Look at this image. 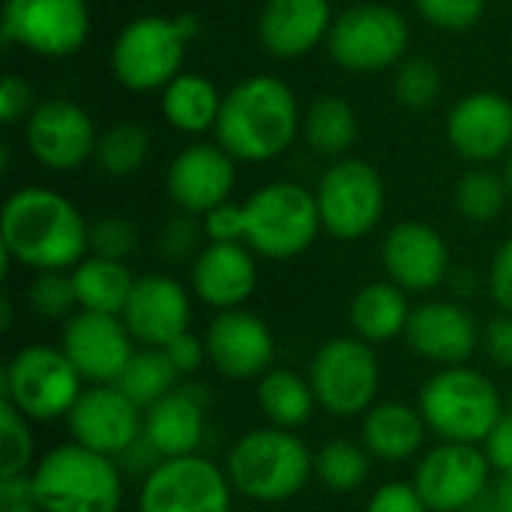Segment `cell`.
<instances>
[{
    "label": "cell",
    "mask_w": 512,
    "mask_h": 512,
    "mask_svg": "<svg viewBox=\"0 0 512 512\" xmlns=\"http://www.w3.org/2000/svg\"><path fill=\"white\" fill-rule=\"evenodd\" d=\"M489 462H492V471L495 474H510L512 471V414L507 411L501 417V423L495 426V432L489 435V441L483 444Z\"/></svg>",
    "instance_id": "obj_50"
},
{
    "label": "cell",
    "mask_w": 512,
    "mask_h": 512,
    "mask_svg": "<svg viewBox=\"0 0 512 512\" xmlns=\"http://www.w3.org/2000/svg\"><path fill=\"white\" fill-rule=\"evenodd\" d=\"M195 33V15H141L129 21L111 48L114 78L132 93L165 90L183 72L186 48Z\"/></svg>",
    "instance_id": "obj_6"
},
{
    "label": "cell",
    "mask_w": 512,
    "mask_h": 512,
    "mask_svg": "<svg viewBox=\"0 0 512 512\" xmlns=\"http://www.w3.org/2000/svg\"><path fill=\"white\" fill-rule=\"evenodd\" d=\"M246 246L267 261H288L312 249L321 228L315 192L300 183L276 180L243 201Z\"/></svg>",
    "instance_id": "obj_7"
},
{
    "label": "cell",
    "mask_w": 512,
    "mask_h": 512,
    "mask_svg": "<svg viewBox=\"0 0 512 512\" xmlns=\"http://www.w3.org/2000/svg\"><path fill=\"white\" fill-rule=\"evenodd\" d=\"M33 90L24 78L18 75H6L0 81V120L6 126L18 123V120H27L33 114Z\"/></svg>",
    "instance_id": "obj_45"
},
{
    "label": "cell",
    "mask_w": 512,
    "mask_h": 512,
    "mask_svg": "<svg viewBox=\"0 0 512 512\" xmlns=\"http://www.w3.org/2000/svg\"><path fill=\"white\" fill-rule=\"evenodd\" d=\"M69 276L78 297V309L99 312V315H123L126 300L138 279L129 273L126 261H111L99 255H87L81 264L69 270Z\"/></svg>",
    "instance_id": "obj_29"
},
{
    "label": "cell",
    "mask_w": 512,
    "mask_h": 512,
    "mask_svg": "<svg viewBox=\"0 0 512 512\" xmlns=\"http://www.w3.org/2000/svg\"><path fill=\"white\" fill-rule=\"evenodd\" d=\"M81 393L84 378L60 345H24L3 369V402L18 408L33 423L66 420Z\"/></svg>",
    "instance_id": "obj_8"
},
{
    "label": "cell",
    "mask_w": 512,
    "mask_h": 512,
    "mask_svg": "<svg viewBox=\"0 0 512 512\" xmlns=\"http://www.w3.org/2000/svg\"><path fill=\"white\" fill-rule=\"evenodd\" d=\"M123 324L132 339L144 348H168L177 336L189 333L192 324V297L168 273H144L135 279V288L123 309Z\"/></svg>",
    "instance_id": "obj_20"
},
{
    "label": "cell",
    "mask_w": 512,
    "mask_h": 512,
    "mask_svg": "<svg viewBox=\"0 0 512 512\" xmlns=\"http://www.w3.org/2000/svg\"><path fill=\"white\" fill-rule=\"evenodd\" d=\"M207 408L201 384H180L144 411V435L165 459L195 456L207 435Z\"/></svg>",
    "instance_id": "obj_25"
},
{
    "label": "cell",
    "mask_w": 512,
    "mask_h": 512,
    "mask_svg": "<svg viewBox=\"0 0 512 512\" xmlns=\"http://www.w3.org/2000/svg\"><path fill=\"white\" fill-rule=\"evenodd\" d=\"M366 512H429V507H426V501L420 498V492H417L414 483L393 480V483L378 486V489L369 495Z\"/></svg>",
    "instance_id": "obj_44"
},
{
    "label": "cell",
    "mask_w": 512,
    "mask_h": 512,
    "mask_svg": "<svg viewBox=\"0 0 512 512\" xmlns=\"http://www.w3.org/2000/svg\"><path fill=\"white\" fill-rule=\"evenodd\" d=\"M24 135L33 159L48 171H75L96 156V126L72 99H48L24 120Z\"/></svg>",
    "instance_id": "obj_17"
},
{
    "label": "cell",
    "mask_w": 512,
    "mask_h": 512,
    "mask_svg": "<svg viewBox=\"0 0 512 512\" xmlns=\"http://www.w3.org/2000/svg\"><path fill=\"white\" fill-rule=\"evenodd\" d=\"M417 12L438 30H471L483 12H486V0H414Z\"/></svg>",
    "instance_id": "obj_42"
},
{
    "label": "cell",
    "mask_w": 512,
    "mask_h": 512,
    "mask_svg": "<svg viewBox=\"0 0 512 512\" xmlns=\"http://www.w3.org/2000/svg\"><path fill=\"white\" fill-rule=\"evenodd\" d=\"M321 228L336 240H360L372 234L387 207V189L375 165L366 159H336L315 189Z\"/></svg>",
    "instance_id": "obj_11"
},
{
    "label": "cell",
    "mask_w": 512,
    "mask_h": 512,
    "mask_svg": "<svg viewBox=\"0 0 512 512\" xmlns=\"http://www.w3.org/2000/svg\"><path fill=\"white\" fill-rule=\"evenodd\" d=\"M33 465L30 420L9 402H0V477L30 474Z\"/></svg>",
    "instance_id": "obj_39"
},
{
    "label": "cell",
    "mask_w": 512,
    "mask_h": 512,
    "mask_svg": "<svg viewBox=\"0 0 512 512\" xmlns=\"http://www.w3.org/2000/svg\"><path fill=\"white\" fill-rule=\"evenodd\" d=\"M255 399L267 423L276 429H288V432H297L300 426H306L318 408L309 378L297 375L294 369H270L267 375H261Z\"/></svg>",
    "instance_id": "obj_30"
},
{
    "label": "cell",
    "mask_w": 512,
    "mask_h": 512,
    "mask_svg": "<svg viewBox=\"0 0 512 512\" xmlns=\"http://www.w3.org/2000/svg\"><path fill=\"white\" fill-rule=\"evenodd\" d=\"M471 512H504V510L498 507V501L492 498V489H489V495H486V498H483V501H480V504H477Z\"/></svg>",
    "instance_id": "obj_54"
},
{
    "label": "cell",
    "mask_w": 512,
    "mask_h": 512,
    "mask_svg": "<svg viewBox=\"0 0 512 512\" xmlns=\"http://www.w3.org/2000/svg\"><path fill=\"white\" fill-rule=\"evenodd\" d=\"M168 354V360L174 363V369L183 375H195L204 363H207V345H204V336H195L192 330L177 336L168 348H162Z\"/></svg>",
    "instance_id": "obj_49"
},
{
    "label": "cell",
    "mask_w": 512,
    "mask_h": 512,
    "mask_svg": "<svg viewBox=\"0 0 512 512\" xmlns=\"http://www.w3.org/2000/svg\"><path fill=\"white\" fill-rule=\"evenodd\" d=\"M408 21L384 3H360L336 15L327 36L330 57L348 72H384L399 66L408 51Z\"/></svg>",
    "instance_id": "obj_10"
},
{
    "label": "cell",
    "mask_w": 512,
    "mask_h": 512,
    "mask_svg": "<svg viewBox=\"0 0 512 512\" xmlns=\"http://www.w3.org/2000/svg\"><path fill=\"white\" fill-rule=\"evenodd\" d=\"M429 426L420 414V408H411L405 402H375L360 423V444L372 459L399 465L414 459L426 444Z\"/></svg>",
    "instance_id": "obj_27"
},
{
    "label": "cell",
    "mask_w": 512,
    "mask_h": 512,
    "mask_svg": "<svg viewBox=\"0 0 512 512\" xmlns=\"http://www.w3.org/2000/svg\"><path fill=\"white\" fill-rule=\"evenodd\" d=\"M369 471H372V456L357 441L333 438L315 453V480L336 495L357 492L369 480Z\"/></svg>",
    "instance_id": "obj_34"
},
{
    "label": "cell",
    "mask_w": 512,
    "mask_h": 512,
    "mask_svg": "<svg viewBox=\"0 0 512 512\" xmlns=\"http://www.w3.org/2000/svg\"><path fill=\"white\" fill-rule=\"evenodd\" d=\"M204 345L207 363L228 381H258L273 369V330L249 309L216 312L204 330Z\"/></svg>",
    "instance_id": "obj_18"
},
{
    "label": "cell",
    "mask_w": 512,
    "mask_h": 512,
    "mask_svg": "<svg viewBox=\"0 0 512 512\" xmlns=\"http://www.w3.org/2000/svg\"><path fill=\"white\" fill-rule=\"evenodd\" d=\"M489 294L504 315H512V237L498 246L489 264Z\"/></svg>",
    "instance_id": "obj_47"
},
{
    "label": "cell",
    "mask_w": 512,
    "mask_h": 512,
    "mask_svg": "<svg viewBox=\"0 0 512 512\" xmlns=\"http://www.w3.org/2000/svg\"><path fill=\"white\" fill-rule=\"evenodd\" d=\"M300 126L294 90L273 75H252L222 96L213 132L237 162H267L291 147Z\"/></svg>",
    "instance_id": "obj_2"
},
{
    "label": "cell",
    "mask_w": 512,
    "mask_h": 512,
    "mask_svg": "<svg viewBox=\"0 0 512 512\" xmlns=\"http://www.w3.org/2000/svg\"><path fill=\"white\" fill-rule=\"evenodd\" d=\"M3 264L36 270H72L90 255V225L81 210L45 186L15 189L0 213Z\"/></svg>",
    "instance_id": "obj_1"
},
{
    "label": "cell",
    "mask_w": 512,
    "mask_h": 512,
    "mask_svg": "<svg viewBox=\"0 0 512 512\" xmlns=\"http://www.w3.org/2000/svg\"><path fill=\"white\" fill-rule=\"evenodd\" d=\"M237 183V159L219 144H192L174 156L165 189L180 213L204 216L231 198Z\"/></svg>",
    "instance_id": "obj_22"
},
{
    "label": "cell",
    "mask_w": 512,
    "mask_h": 512,
    "mask_svg": "<svg viewBox=\"0 0 512 512\" xmlns=\"http://www.w3.org/2000/svg\"><path fill=\"white\" fill-rule=\"evenodd\" d=\"M117 465H120V471L123 474H129V477H141V480H147L162 462H165V456L153 447V441L147 438V435H141L135 444H129L117 459H114Z\"/></svg>",
    "instance_id": "obj_48"
},
{
    "label": "cell",
    "mask_w": 512,
    "mask_h": 512,
    "mask_svg": "<svg viewBox=\"0 0 512 512\" xmlns=\"http://www.w3.org/2000/svg\"><path fill=\"white\" fill-rule=\"evenodd\" d=\"M234 486L207 456L165 459L141 486L138 512H231Z\"/></svg>",
    "instance_id": "obj_13"
},
{
    "label": "cell",
    "mask_w": 512,
    "mask_h": 512,
    "mask_svg": "<svg viewBox=\"0 0 512 512\" xmlns=\"http://www.w3.org/2000/svg\"><path fill=\"white\" fill-rule=\"evenodd\" d=\"M396 102L408 111H426L441 96V72L429 57H408L396 66Z\"/></svg>",
    "instance_id": "obj_37"
},
{
    "label": "cell",
    "mask_w": 512,
    "mask_h": 512,
    "mask_svg": "<svg viewBox=\"0 0 512 512\" xmlns=\"http://www.w3.org/2000/svg\"><path fill=\"white\" fill-rule=\"evenodd\" d=\"M222 111V93L216 84L198 72H180L162 90V114L180 132H207L216 129Z\"/></svg>",
    "instance_id": "obj_31"
},
{
    "label": "cell",
    "mask_w": 512,
    "mask_h": 512,
    "mask_svg": "<svg viewBox=\"0 0 512 512\" xmlns=\"http://www.w3.org/2000/svg\"><path fill=\"white\" fill-rule=\"evenodd\" d=\"M447 285H450L453 297L462 303V300H471V297L477 294V288H480V276H477L471 267H456V270H450Z\"/></svg>",
    "instance_id": "obj_52"
},
{
    "label": "cell",
    "mask_w": 512,
    "mask_h": 512,
    "mask_svg": "<svg viewBox=\"0 0 512 512\" xmlns=\"http://www.w3.org/2000/svg\"><path fill=\"white\" fill-rule=\"evenodd\" d=\"M507 186H510V192H512V153H510V159H507Z\"/></svg>",
    "instance_id": "obj_56"
},
{
    "label": "cell",
    "mask_w": 512,
    "mask_h": 512,
    "mask_svg": "<svg viewBox=\"0 0 512 512\" xmlns=\"http://www.w3.org/2000/svg\"><path fill=\"white\" fill-rule=\"evenodd\" d=\"M66 426L75 444L117 459L144 435V411L117 384H90L69 411Z\"/></svg>",
    "instance_id": "obj_15"
},
{
    "label": "cell",
    "mask_w": 512,
    "mask_h": 512,
    "mask_svg": "<svg viewBox=\"0 0 512 512\" xmlns=\"http://www.w3.org/2000/svg\"><path fill=\"white\" fill-rule=\"evenodd\" d=\"M492 498L498 501L501 510L512 512V471L510 474H498V480L492 483Z\"/></svg>",
    "instance_id": "obj_53"
},
{
    "label": "cell",
    "mask_w": 512,
    "mask_h": 512,
    "mask_svg": "<svg viewBox=\"0 0 512 512\" xmlns=\"http://www.w3.org/2000/svg\"><path fill=\"white\" fill-rule=\"evenodd\" d=\"M306 378L315 390L318 408L348 420L363 417L378 402L381 363L375 345L357 336H333L315 351Z\"/></svg>",
    "instance_id": "obj_9"
},
{
    "label": "cell",
    "mask_w": 512,
    "mask_h": 512,
    "mask_svg": "<svg viewBox=\"0 0 512 512\" xmlns=\"http://www.w3.org/2000/svg\"><path fill=\"white\" fill-rule=\"evenodd\" d=\"M417 408L438 441L483 447L507 414L498 384L471 366L438 369L420 387Z\"/></svg>",
    "instance_id": "obj_4"
},
{
    "label": "cell",
    "mask_w": 512,
    "mask_h": 512,
    "mask_svg": "<svg viewBox=\"0 0 512 512\" xmlns=\"http://www.w3.org/2000/svg\"><path fill=\"white\" fill-rule=\"evenodd\" d=\"M507 411L512 414V387H510V396H507Z\"/></svg>",
    "instance_id": "obj_57"
},
{
    "label": "cell",
    "mask_w": 512,
    "mask_h": 512,
    "mask_svg": "<svg viewBox=\"0 0 512 512\" xmlns=\"http://www.w3.org/2000/svg\"><path fill=\"white\" fill-rule=\"evenodd\" d=\"M150 153V132L141 123H114L99 135L96 144V165L108 177H129L135 174Z\"/></svg>",
    "instance_id": "obj_36"
},
{
    "label": "cell",
    "mask_w": 512,
    "mask_h": 512,
    "mask_svg": "<svg viewBox=\"0 0 512 512\" xmlns=\"http://www.w3.org/2000/svg\"><path fill=\"white\" fill-rule=\"evenodd\" d=\"M300 129L315 153L339 159L354 147L360 123H357V111L351 108V102L339 96H321L303 114Z\"/></svg>",
    "instance_id": "obj_32"
},
{
    "label": "cell",
    "mask_w": 512,
    "mask_h": 512,
    "mask_svg": "<svg viewBox=\"0 0 512 512\" xmlns=\"http://www.w3.org/2000/svg\"><path fill=\"white\" fill-rule=\"evenodd\" d=\"M24 504H36L30 474L0 477V510H12V507H24Z\"/></svg>",
    "instance_id": "obj_51"
},
{
    "label": "cell",
    "mask_w": 512,
    "mask_h": 512,
    "mask_svg": "<svg viewBox=\"0 0 512 512\" xmlns=\"http://www.w3.org/2000/svg\"><path fill=\"white\" fill-rule=\"evenodd\" d=\"M483 354L489 357L492 366L510 369L512 372V315H495L483 327Z\"/></svg>",
    "instance_id": "obj_46"
},
{
    "label": "cell",
    "mask_w": 512,
    "mask_h": 512,
    "mask_svg": "<svg viewBox=\"0 0 512 512\" xmlns=\"http://www.w3.org/2000/svg\"><path fill=\"white\" fill-rule=\"evenodd\" d=\"M405 342L417 357L450 369L468 366L477 345L483 342V333L477 318L459 300H426L414 306Z\"/></svg>",
    "instance_id": "obj_21"
},
{
    "label": "cell",
    "mask_w": 512,
    "mask_h": 512,
    "mask_svg": "<svg viewBox=\"0 0 512 512\" xmlns=\"http://www.w3.org/2000/svg\"><path fill=\"white\" fill-rule=\"evenodd\" d=\"M447 141L468 162H495L512 153V102L495 90L468 93L447 117Z\"/></svg>",
    "instance_id": "obj_23"
},
{
    "label": "cell",
    "mask_w": 512,
    "mask_h": 512,
    "mask_svg": "<svg viewBox=\"0 0 512 512\" xmlns=\"http://www.w3.org/2000/svg\"><path fill=\"white\" fill-rule=\"evenodd\" d=\"M201 240H207L201 219L192 216V213H180V216L168 219L159 228L156 249H159V255L168 264H183V261H195L198 258V252L204 249Z\"/></svg>",
    "instance_id": "obj_40"
},
{
    "label": "cell",
    "mask_w": 512,
    "mask_h": 512,
    "mask_svg": "<svg viewBox=\"0 0 512 512\" xmlns=\"http://www.w3.org/2000/svg\"><path fill=\"white\" fill-rule=\"evenodd\" d=\"M429 512H471L492 489V462L483 447L438 441L411 480Z\"/></svg>",
    "instance_id": "obj_12"
},
{
    "label": "cell",
    "mask_w": 512,
    "mask_h": 512,
    "mask_svg": "<svg viewBox=\"0 0 512 512\" xmlns=\"http://www.w3.org/2000/svg\"><path fill=\"white\" fill-rule=\"evenodd\" d=\"M507 195H510L507 177L495 174L492 168H471L456 183L453 204H456L462 219L486 225V222H495L501 216Z\"/></svg>",
    "instance_id": "obj_35"
},
{
    "label": "cell",
    "mask_w": 512,
    "mask_h": 512,
    "mask_svg": "<svg viewBox=\"0 0 512 512\" xmlns=\"http://www.w3.org/2000/svg\"><path fill=\"white\" fill-rule=\"evenodd\" d=\"M258 288L255 252L246 243H207L192 261V294L216 309H243Z\"/></svg>",
    "instance_id": "obj_24"
},
{
    "label": "cell",
    "mask_w": 512,
    "mask_h": 512,
    "mask_svg": "<svg viewBox=\"0 0 512 512\" xmlns=\"http://www.w3.org/2000/svg\"><path fill=\"white\" fill-rule=\"evenodd\" d=\"M330 0H267L258 18V39L273 57H303L327 42L333 30Z\"/></svg>",
    "instance_id": "obj_26"
},
{
    "label": "cell",
    "mask_w": 512,
    "mask_h": 512,
    "mask_svg": "<svg viewBox=\"0 0 512 512\" xmlns=\"http://www.w3.org/2000/svg\"><path fill=\"white\" fill-rule=\"evenodd\" d=\"M30 480L33 498L45 512H120L123 504L120 465L75 441L39 456Z\"/></svg>",
    "instance_id": "obj_5"
},
{
    "label": "cell",
    "mask_w": 512,
    "mask_h": 512,
    "mask_svg": "<svg viewBox=\"0 0 512 512\" xmlns=\"http://www.w3.org/2000/svg\"><path fill=\"white\" fill-rule=\"evenodd\" d=\"M87 33V0H6L3 6V39L39 57H69Z\"/></svg>",
    "instance_id": "obj_14"
},
{
    "label": "cell",
    "mask_w": 512,
    "mask_h": 512,
    "mask_svg": "<svg viewBox=\"0 0 512 512\" xmlns=\"http://www.w3.org/2000/svg\"><path fill=\"white\" fill-rule=\"evenodd\" d=\"M204 225V237L207 243H243L246 240V213L243 204L225 201L219 207H213L210 213L201 216Z\"/></svg>",
    "instance_id": "obj_43"
},
{
    "label": "cell",
    "mask_w": 512,
    "mask_h": 512,
    "mask_svg": "<svg viewBox=\"0 0 512 512\" xmlns=\"http://www.w3.org/2000/svg\"><path fill=\"white\" fill-rule=\"evenodd\" d=\"M234 492L255 504H282L297 498L315 477V456L297 432L261 426L234 441L225 459Z\"/></svg>",
    "instance_id": "obj_3"
},
{
    "label": "cell",
    "mask_w": 512,
    "mask_h": 512,
    "mask_svg": "<svg viewBox=\"0 0 512 512\" xmlns=\"http://www.w3.org/2000/svg\"><path fill=\"white\" fill-rule=\"evenodd\" d=\"M138 249V228L126 216H102L90 225V255L126 261Z\"/></svg>",
    "instance_id": "obj_41"
},
{
    "label": "cell",
    "mask_w": 512,
    "mask_h": 512,
    "mask_svg": "<svg viewBox=\"0 0 512 512\" xmlns=\"http://www.w3.org/2000/svg\"><path fill=\"white\" fill-rule=\"evenodd\" d=\"M27 306L42 321H69L78 312V297L69 270L36 273L27 288Z\"/></svg>",
    "instance_id": "obj_38"
},
{
    "label": "cell",
    "mask_w": 512,
    "mask_h": 512,
    "mask_svg": "<svg viewBox=\"0 0 512 512\" xmlns=\"http://www.w3.org/2000/svg\"><path fill=\"white\" fill-rule=\"evenodd\" d=\"M60 348L84 384H117L135 354V339L120 315L75 312L63 321Z\"/></svg>",
    "instance_id": "obj_16"
},
{
    "label": "cell",
    "mask_w": 512,
    "mask_h": 512,
    "mask_svg": "<svg viewBox=\"0 0 512 512\" xmlns=\"http://www.w3.org/2000/svg\"><path fill=\"white\" fill-rule=\"evenodd\" d=\"M381 264L393 285L408 294H429L447 285L453 270L447 240L426 222H399L384 234Z\"/></svg>",
    "instance_id": "obj_19"
},
{
    "label": "cell",
    "mask_w": 512,
    "mask_h": 512,
    "mask_svg": "<svg viewBox=\"0 0 512 512\" xmlns=\"http://www.w3.org/2000/svg\"><path fill=\"white\" fill-rule=\"evenodd\" d=\"M0 512H45L39 504H24V507H12V510H0Z\"/></svg>",
    "instance_id": "obj_55"
},
{
    "label": "cell",
    "mask_w": 512,
    "mask_h": 512,
    "mask_svg": "<svg viewBox=\"0 0 512 512\" xmlns=\"http://www.w3.org/2000/svg\"><path fill=\"white\" fill-rule=\"evenodd\" d=\"M414 306L408 303V291L387 282H372L360 288L348 306V324L351 336L369 342V345H387L399 336H405Z\"/></svg>",
    "instance_id": "obj_28"
},
{
    "label": "cell",
    "mask_w": 512,
    "mask_h": 512,
    "mask_svg": "<svg viewBox=\"0 0 512 512\" xmlns=\"http://www.w3.org/2000/svg\"><path fill=\"white\" fill-rule=\"evenodd\" d=\"M117 387L141 408L147 411L162 396H168L174 387H180V372L168 360L162 348H141L132 354L129 366L117 378Z\"/></svg>",
    "instance_id": "obj_33"
}]
</instances>
